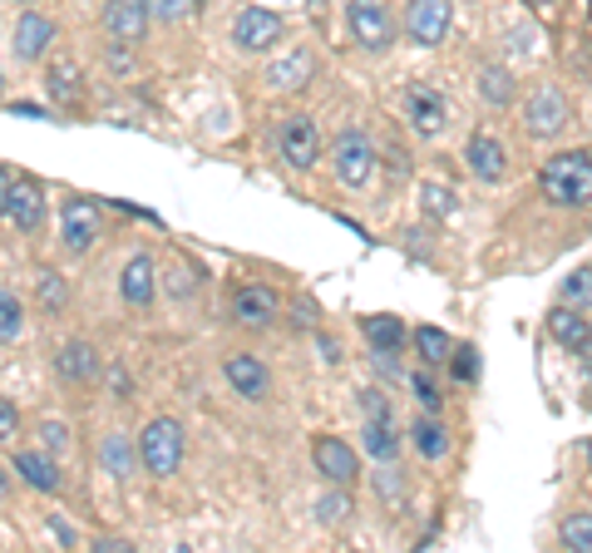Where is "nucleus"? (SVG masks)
Wrapping results in <instances>:
<instances>
[{
  "mask_svg": "<svg viewBox=\"0 0 592 553\" xmlns=\"http://www.w3.org/2000/svg\"><path fill=\"white\" fill-rule=\"evenodd\" d=\"M114 395H118V400H128V395H134V391H128V375L124 371H114Z\"/></svg>",
  "mask_w": 592,
  "mask_h": 553,
  "instance_id": "09e8293b",
  "label": "nucleus"
},
{
  "mask_svg": "<svg viewBox=\"0 0 592 553\" xmlns=\"http://www.w3.org/2000/svg\"><path fill=\"white\" fill-rule=\"evenodd\" d=\"M10 188H15V168L0 163V217H5V207H10Z\"/></svg>",
  "mask_w": 592,
  "mask_h": 553,
  "instance_id": "a18cd8bd",
  "label": "nucleus"
},
{
  "mask_svg": "<svg viewBox=\"0 0 592 553\" xmlns=\"http://www.w3.org/2000/svg\"><path fill=\"white\" fill-rule=\"evenodd\" d=\"M227 312H232V321L242 331H272L282 321V296L266 282H237L232 296H227Z\"/></svg>",
  "mask_w": 592,
  "mask_h": 553,
  "instance_id": "6e6552de",
  "label": "nucleus"
},
{
  "mask_svg": "<svg viewBox=\"0 0 592 553\" xmlns=\"http://www.w3.org/2000/svg\"><path fill=\"white\" fill-rule=\"evenodd\" d=\"M10 484H15V470H10V464H0V499H10Z\"/></svg>",
  "mask_w": 592,
  "mask_h": 553,
  "instance_id": "de8ad7c7",
  "label": "nucleus"
},
{
  "mask_svg": "<svg viewBox=\"0 0 592 553\" xmlns=\"http://www.w3.org/2000/svg\"><path fill=\"white\" fill-rule=\"evenodd\" d=\"M331 168H335V178H341L345 188H371V178H375V138L365 134V128H341L335 134V144H331Z\"/></svg>",
  "mask_w": 592,
  "mask_h": 553,
  "instance_id": "20e7f679",
  "label": "nucleus"
},
{
  "mask_svg": "<svg viewBox=\"0 0 592 553\" xmlns=\"http://www.w3.org/2000/svg\"><path fill=\"white\" fill-rule=\"evenodd\" d=\"M361 410H365V420H390V400H385L380 391H361Z\"/></svg>",
  "mask_w": 592,
  "mask_h": 553,
  "instance_id": "79ce46f5",
  "label": "nucleus"
},
{
  "mask_svg": "<svg viewBox=\"0 0 592 553\" xmlns=\"http://www.w3.org/2000/svg\"><path fill=\"white\" fill-rule=\"evenodd\" d=\"M158 286H163L168 302H193V296L203 292V267H197L193 257L173 252L168 262H158Z\"/></svg>",
  "mask_w": 592,
  "mask_h": 553,
  "instance_id": "5701e85b",
  "label": "nucleus"
},
{
  "mask_svg": "<svg viewBox=\"0 0 592 553\" xmlns=\"http://www.w3.org/2000/svg\"><path fill=\"white\" fill-rule=\"evenodd\" d=\"M10 470H15V479L30 484L35 494H65L59 454H49L45 444H39V450H15V454H10Z\"/></svg>",
  "mask_w": 592,
  "mask_h": 553,
  "instance_id": "a211bd4d",
  "label": "nucleus"
},
{
  "mask_svg": "<svg viewBox=\"0 0 592 553\" xmlns=\"http://www.w3.org/2000/svg\"><path fill=\"white\" fill-rule=\"evenodd\" d=\"M35 430H39V444H45L49 454H65L69 444H75V430H69V420H55V415H45Z\"/></svg>",
  "mask_w": 592,
  "mask_h": 553,
  "instance_id": "f704fd0d",
  "label": "nucleus"
},
{
  "mask_svg": "<svg viewBox=\"0 0 592 553\" xmlns=\"http://www.w3.org/2000/svg\"><path fill=\"white\" fill-rule=\"evenodd\" d=\"M104 356H99V346L89 341V336H69L65 346L55 351V375L65 385H75V391H84V385H99L104 381Z\"/></svg>",
  "mask_w": 592,
  "mask_h": 553,
  "instance_id": "4468645a",
  "label": "nucleus"
},
{
  "mask_svg": "<svg viewBox=\"0 0 592 553\" xmlns=\"http://www.w3.org/2000/svg\"><path fill=\"white\" fill-rule=\"evenodd\" d=\"M99 233H104V207L84 193L65 198V207H59V247L69 257H84L99 242Z\"/></svg>",
  "mask_w": 592,
  "mask_h": 553,
  "instance_id": "0eeeda50",
  "label": "nucleus"
},
{
  "mask_svg": "<svg viewBox=\"0 0 592 553\" xmlns=\"http://www.w3.org/2000/svg\"><path fill=\"white\" fill-rule=\"evenodd\" d=\"M99 30L114 45H144L148 30H153V0H104Z\"/></svg>",
  "mask_w": 592,
  "mask_h": 553,
  "instance_id": "ddd939ff",
  "label": "nucleus"
},
{
  "mask_svg": "<svg viewBox=\"0 0 592 553\" xmlns=\"http://www.w3.org/2000/svg\"><path fill=\"white\" fill-rule=\"evenodd\" d=\"M345 30L365 55H385L395 45V20L385 0H345Z\"/></svg>",
  "mask_w": 592,
  "mask_h": 553,
  "instance_id": "1a4fd4ad",
  "label": "nucleus"
},
{
  "mask_svg": "<svg viewBox=\"0 0 592 553\" xmlns=\"http://www.w3.org/2000/svg\"><path fill=\"white\" fill-rule=\"evenodd\" d=\"M474 89H479V99L489 109H509L513 99H519V89H513V75L503 65H479V75H474Z\"/></svg>",
  "mask_w": 592,
  "mask_h": 553,
  "instance_id": "a878e982",
  "label": "nucleus"
},
{
  "mask_svg": "<svg viewBox=\"0 0 592 553\" xmlns=\"http://www.w3.org/2000/svg\"><path fill=\"white\" fill-rule=\"evenodd\" d=\"M158 296H163V286H158V257L148 252V247H138V252H128L124 267H118V302L134 316H144V312H153Z\"/></svg>",
  "mask_w": 592,
  "mask_h": 553,
  "instance_id": "39448f33",
  "label": "nucleus"
},
{
  "mask_svg": "<svg viewBox=\"0 0 592 553\" xmlns=\"http://www.w3.org/2000/svg\"><path fill=\"white\" fill-rule=\"evenodd\" d=\"M509 35H513V49H533V45H538V30H533V25H513Z\"/></svg>",
  "mask_w": 592,
  "mask_h": 553,
  "instance_id": "c03bdc74",
  "label": "nucleus"
},
{
  "mask_svg": "<svg viewBox=\"0 0 592 553\" xmlns=\"http://www.w3.org/2000/svg\"><path fill=\"white\" fill-rule=\"evenodd\" d=\"M311 75H316V55H311V49H306V45L286 49L282 59H272V65L262 69L266 89H276V94H292V89L311 84Z\"/></svg>",
  "mask_w": 592,
  "mask_h": 553,
  "instance_id": "412c9836",
  "label": "nucleus"
},
{
  "mask_svg": "<svg viewBox=\"0 0 592 553\" xmlns=\"http://www.w3.org/2000/svg\"><path fill=\"white\" fill-rule=\"evenodd\" d=\"M0 94H5V79H0Z\"/></svg>",
  "mask_w": 592,
  "mask_h": 553,
  "instance_id": "13d9d810",
  "label": "nucleus"
},
{
  "mask_svg": "<svg viewBox=\"0 0 592 553\" xmlns=\"http://www.w3.org/2000/svg\"><path fill=\"white\" fill-rule=\"evenodd\" d=\"M321 341V361H335L341 365V341H331V336H316Z\"/></svg>",
  "mask_w": 592,
  "mask_h": 553,
  "instance_id": "49530a36",
  "label": "nucleus"
},
{
  "mask_svg": "<svg viewBox=\"0 0 592 553\" xmlns=\"http://www.w3.org/2000/svg\"><path fill=\"white\" fill-rule=\"evenodd\" d=\"M138 460L153 479H173L187 460V425L178 415H153V420L138 430Z\"/></svg>",
  "mask_w": 592,
  "mask_h": 553,
  "instance_id": "f03ea898",
  "label": "nucleus"
},
{
  "mask_svg": "<svg viewBox=\"0 0 592 553\" xmlns=\"http://www.w3.org/2000/svg\"><path fill=\"white\" fill-rule=\"evenodd\" d=\"M326 5H331V0H306V10H311V15H321Z\"/></svg>",
  "mask_w": 592,
  "mask_h": 553,
  "instance_id": "864d4df0",
  "label": "nucleus"
},
{
  "mask_svg": "<svg viewBox=\"0 0 592 553\" xmlns=\"http://www.w3.org/2000/svg\"><path fill=\"white\" fill-rule=\"evenodd\" d=\"M558 539L568 543V549H578V553H592V514H572V519H562Z\"/></svg>",
  "mask_w": 592,
  "mask_h": 553,
  "instance_id": "c9c22d12",
  "label": "nucleus"
},
{
  "mask_svg": "<svg viewBox=\"0 0 592 553\" xmlns=\"http://www.w3.org/2000/svg\"><path fill=\"white\" fill-rule=\"evenodd\" d=\"M5 223L15 227V233H39L45 227V188L35 183V178H15V188H10V207H5Z\"/></svg>",
  "mask_w": 592,
  "mask_h": 553,
  "instance_id": "aec40b11",
  "label": "nucleus"
},
{
  "mask_svg": "<svg viewBox=\"0 0 592 553\" xmlns=\"http://www.w3.org/2000/svg\"><path fill=\"white\" fill-rule=\"evenodd\" d=\"M454 30V5L449 0H410L405 10V40L420 49L444 45V35Z\"/></svg>",
  "mask_w": 592,
  "mask_h": 553,
  "instance_id": "2eb2a0df",
  "label": "nucleus"
},
{
  "mask_svg": "<svg viewBox=\"0 0 592 553\" xmlns=\"http://www.w3.org/2000/svg\"><path fill=\"white\" fill-rule=\"evenodd\" d=\"M414 351H420L424 365H440L454 356V336L440 331V326H414Z\"/></svg>",
  "mask_w": 592,
  "mask_h": 553,
  "instance_id": "72a5a7b5",
  "label": "nucleus"
},
{
  "mask_svg": "<svg viewBox=\"0 0 592 553\" xmlns=\"http://www.w3.org/2000/svg\"><path fill=\"white\" fill-rule=\"evenodd\" d=\"M519 119H523V134L528 138H558L562 128H568V119H572V104H568L562 89L543 84L519 104Z\"/></svg>",
  "mask_w": 592,
  "mask_h": 553,
  "instance_id": "9d476101",
  "label": "nucleus"
},
{
  "mask_svg": "<svg viewBox=\"0 0 592 553\" xmlns=\"http://www.w3.org/2000/svg\"><path fill=\"white\" fill-rule=\"evenodd\" d=\"M449 375H454L459 385H474V381H479V346H469V341L454 346V356H449Z\"/></svg>",
  "mask_w": 592,
  "mask_h": 553,
  "instance_id": "e433bc0d",
  "label": "nucleus"
},
{
  "mask_svg": "<svg viewBox=\"0 0 592 553\" xmlns=\"http://www.w3.org/2000/svg\"><path fill=\"white\" fill-rule=\"evenodd\" d=\"M223 381H227V391H232L237 400H247V405L272 400V365H266L257 351L223 356Z\"/></svg>",
  "mask_w": 592,
  "mask_h": 553,
  "instance_id": "f8f14e48",
  "label": "nucleus"
},
{
  "mask_svg": "<svg viewBox=\"0 0 592 553\" xmlns=\"http://www.w3.org/2000/svg\"><path fill=\"white\" fill-rule=\"evenodd\" d=\"M20 435V410L10 395H0V444H10Z\"/></svg>",
  "mask_w": 592,
  "mask_h": 553,
  "instance_id": "ea45409f",
  "label": "nucleus"
},
{
  "mask_svg": "<svg viewBox=\"0 0 592 553\" xmlns=\"http://www.w3.org/2000/svg\"><path fill=\"white\" fill-rule=\"evenodd\" d=\"M351 494H345V484H326V494L321 499H316V523H321V529H335V523H345L351 519Z\"/></svg>",
  "mask_w": 592,
  "mask_h": 553,
  "instance_id": "2f4dec72",
  "label": "nucleus"
},
{
  "mask_svg": "<svg viewBox=\"0 0 592 553\" xmlns=\"http://www.w3.org/2000/svg\"><path fill=\"white\" fill-rule=\"evenodd\" d=\"M94 460H99V470L114 474V479H128V474L144 464V460H138V440L128 430H104V435H99Z\"/></svg>",
  "mask_w": 592,
  "mask_h": 553,
  "instance_id": "4be33fe9",
  "label": "nucleus"
},
{
  "mask_svg": "<svg viewBox=\"0 0 592 553\" xmlns=\"http://www.w3.org/2000/svg\"><path fill=\"white\" fill-rule=\"evenodd\" d=\"M311 470L321 474L326 484H345L351 489L361 479V454L341 440V435H316L311 440Z\"/></svg>",
  "mask_w": 592,
  "mask_h": 553,
  "instance_id": "f3484780",
  "label": "nucleus"
},
{
  "mask_svg": "<svg viewBox=\"0 0 592 553\" xmlns=\"http://www.w3.org/2000/svg\"><path fill=\"white\" fill-rule=\"evenodd\" d=\"M410 440H414V454H424V460H444L454 444L449 425L440 420V415H420V420L410 425Z\"/></svg>",
  "mask_w": 592,
  "mask_h": 553,
  "instance_id": "393cba45",
  "label": "nucleus"
},
{
  "mask_svg": "<svg viewBox=\"0 0 592 553\" xmlns=\"http://www.w3.org/2000/svg\"><path fill=\"white\" fill-rule=\"evenodd\" d=\"M30 316H25V302H20V292H10V286H0V346H15L20 336H25Z\"/></svg>",
  "mask_w": 592,
  "mask_h": 553,
  "instance_id": "7c9ffc66",
  "label": "nucleus"
},
{
  "mask_svg": "<svg viewBox=\"0 0 592 553\" xmlns=\"http://www.w3.org/2000/svg\"><path fill=\"white\" fill-rule=\"evenodd\" d=\"M562 302H568V306H582V312H592V267H578V272L562 282Z\"/></svg>",
  "mask_w": 592,
  "mask_h": 553,
  "instance_id": "4c0bfd02",
  "label": "nucleus"
},
{
  "mask_svg": "<svg viewBox=\"0 0 592 553\" xmlns=\"http://www.w3.org/2000/svg\"><path fill=\"white\" fill-rule=\"evenodd\" d=\"M55 40H59L55 15H45V10H35V5H20V20H15V30H10V55H15L20 65H39V59L55 49Z\"/></svg>",
  "mask_w": 592,
  "mask_h": 553,
  "instance_id": "9b49d317",
  "label": "nucleus"
},
{
  "mask_svg": "<svg viewBox=\"0 0 592 553\" xmlns=\"http://www.w3.org/2000/svg\"><path fill=\"white\" fill-rule=\"evenodd\" d=\"M193 5H197V10H203V5H207V0H193Z\"/></svg>",
  "mask_w": 592,
  "mask_h": 553,
  "instance_id": "4d7b16f0",
  "label": "nucleus"
},
{
  "mask_svg": "<svg viewBox=\"0 0 592 553\" xmlns=\"http://www.w3.org/2000/svg\"><path fill=\"white\" fill-rule=\"evenodd\" d=\"M578 351H582V356H588V361H592V326H588V336H582V346H578Z\"/></svg>",
  "mask_w": 592,
  "mask_h": 553,
  "instance_id": "603ef678",
  "label": "nucleus"
},
{
  "mask_svg": "<svg viewBox=\"0 0 592 553\" xmlns=\"http://www.w3.org/2000/svg\"><path fill=\"white\" fill-rule=\"evenodd\" d=\"M400 109H405V124H410L420 138H440L444 124H449V99H444L440 89H430V84H410V89H405Z\"/></svg>",
  "mask_w": 592,
  "mask_h": 553,
  "instance_id": "dca6fc26",
  "label": "nucleus"
},
{
  "mask_svg": "<svg viewBox=\"0 0 592 553\" xmlns=\"http://www.w3.org/2000/svg\"><path fill=\"white\" fill-rule=\"evenodd\" d=\"M104 69H109V79H118V84L138 79V75H144V59H138V45H114V40H109V45H104Z\"/></svg>",
  "mask_w": 592,
  "mask_h": 553,
  "instance_id": "473e14b6",
  "label": "nucleus"
},
{
  "mask_svg": "<svg viewBox=\"0 0 592 553\" xmlns=\"http://www.w3.org/2000/svg\"><path fill=\"white\" fill-rule=\"evenodd\" d=\"M548 336L558 346H568V351H578L582 336H588V321H582V306H558V312H548Z\"/></svg>",
  "mask_w": 592,
  "mask_h": 553,
  "instance_id": "c756f323",
  "label": "nucleus"
},
{
  "mask_svg": "<svg viewBox=\"0 0 592 553\" xmlns=\"http://www.w3.org/2000/svg\"><path fill=\"white\" fill-rule=\"evenodd\" d=\"M35 306L45 316H65L69 312V282H65V272H55V267H39V272H35Z\"/></svg>",
  "mask_w": 592,
  "mask_h": 553,
  "instance_id": "cd10ccee",
  "label": "nucleus"
},
{
  "mask_svg": "<svg viewBox=\"0 0 592 553\" xmlns=\"http://www.w3.org/2000/svg\"><path fill=\"white\" fill-rule=\"evenodd\" d=\"M361 444H365V454H371V460L390 464L395 454H400V430H395L390 420H365L361 425Z\"/></svg>",
  "mask_w": 592,
  "mask_h": 553,
  "instance_id": "c85d7f7f",
  "label": "nucleus"
},
{
  "mask_svg": "<svg viewBox=\"0 0 592 553\" xmlns=\"http://www.w3.org/2000/svg\"><path fill=\"white\" fill-rule=\"evenodd\" d=\"M361 331H365V341H371V351L380 356V361H395V356L405 351V341H410V331H405V321H400V316H390V312H380V316H365V321H361Z\"/></svg>",
  "mask_w": 592,
  "mask_h": 553,
  "instance_id": "b1692460",
  "label": "nucleus"
},
{
  "mask_svg": "<svg viewBox=\"0 0 592 553\" xmlns=\"http://www.w3.org/2000/svg\"><path fill=\"white\" fill-rule=\"evenodd\" d=\"M227 35H232V45L242 49V55H266V49L282 45L286 20L276 15L272 5H242L232 15V25H227Z\"/></svg>",
  "mask_w": 592,
  "mask_h": 553,
  "instance_id": "423d86ee",
  "label": "nucleus"
},
{
  "mask_svg": "<svg viewBox=\"0 0 592 553\" xmlns=\"http://www.w3.org/2000/svg\"><path fill=\"white\" fill-rule=\"evenodd\" d=\"M464 168H469L479 183H499V178L509 173V148H503V138L489 134V128L469 134V144H464Z\"/></svg>",
  "mask_w": 592,
  "mask_h": 553,
  "instance_id": "6ab92c4d",
  "label": "nucleus"
},
{
  "mask_svg": "<svg viewBox=\"0 0 592 553\" xmlns=\"http://www.w3.org/2000/svg\"><path fill=\"white\" fill-rule=\"evenodd\" d=\"M187 5H193V0H153V20L158 25H178V20L187 15Z\"/></svg>",
  "mask_w": 592,
  "mask_h": 553,
  "instance_id": "a19ab883",
  "label": "nucleus"
},
{
  "mask_svg": "<svg viewBox=\"0 0 592 553\" xmlns=\"http://www.w3.org/2000/svg\"><path fill=\"white\" fill-rule=\"evenodd\" d=\"M15 5H39V0H15Z\"/></svg>",
  "mask_w": 592,
  "mask_h": 553,
  "instance_id": "6e6d98bb",
  "label": "nucleus"
},
{
  "mask_svg": "<svg viewBox=\"0 0 592 553\" xmlns=\"http://www.w3.org/2000/svg\"><path fill=\"white\" fill-rule=\"evenodd\" d=\"M94 549H104V553H124L128 543H124V539H94Z\"/></svg>",
  "mask_w": 592,
  "mask_h": 553,
  "instance_id": "8fccbe9b",
  "label": "nucleus"
},
{
  "mask_svg": "<svg viewBox=\"0 0 592 553\" xmlns=\"http://www.w3.org/2000/svg\"><path fill=\"white\" fill-rule=\"evenodd\" d=\"M45 94H49V104L75 109L79 99H84V75H79L75 65H49L45 69Z\"/></svg>",
  "mask_w": 592,
  "mask_h": 553,
  "instance_id": "bb28decb",
  "label": "nucleus"
},
{
  "mask_svg": "<svg viewBox=\"0 0 592 553\" xmlns=\"http://www.w3.org/2000/svg\"><path fill=\"white\" fill-rule=\"evenodd\" d=\"M49 533H55V539H59V543H69V549H75V543H79L75 523H69V519H59V514H49Z\"/></svg>",
  "mask_w": 592,
  "mask_h": 553,
  "instance_id": "37998d69",
  "label": "nucleus"
},
{
  "mask_svg": "<svg viewBox=\"0 0 592 553\" xmlns=\"http://www.w3.org/2000/svg\"><path fill=\"white\" fill-rule=\"evenodd\" d=\"M523 5H533V10H543V5H553V0H523Z\"/></svg>",
  "mask_w": 592,
  "mask_h": 553,
  "instance_id": "5fc2aeb1",
  "label": "nucleus"
},
{
  "mask_svg": "<svg viewBox=\"0 0 592 553\" xmlns=\"http://www.w3.org/2000/svg\"><path fill=\"white\" fill-rule=\"evenodd\" d=\"M272 148L286 168L306 173V168H316V158H321V128H316L311 114H282L272 128Z\"/></svg>",
  "mask_w": 592,
  "mask_h": 553,
  "instance_id": "7ed1b4c3",
  "label": "nucleus"
},
{
  "mask_svg": "<svg viewBox=\"0 0 592 553\" xmlns=\"http://www.w3.org/2000/svg\"><path fill=\"white\" fill-rule=\"evenodd\" d=\"M430 207H434V213H444V207H449V198H444V188H430Z\"/></svg>",
  "mask_w": 592,
  "mask_h": 553,
  "instance_id": "3c124183",
  "label": "nucleus"
},
{
  "mask_svg": "<svg viewBox=\"0 0 592 553\" xmlns=\"http://www.w3.org/2000/svg\"><path fill=\"white\" fill-rule=\"evenodd\" d=\"M410 385H414V395H420V405L430 415H440V405H444V395H440V385L430 381V375H410Z\"/></svg>",
  "mask_w": 592,
  "mask_h": 553,
  "instance_id": "58836bf2",
  "label": "nucleus"
},
{
  "mask_svg": "<svg viewBox=\"0 0 592 553\" xmlns=\"http://www.w3.org/2000/svg\"><path fill=\"white\" fill-rule=\"evenodd\" d=\"M538 193L553 207H592V154L562 148L538 168Z\"/></svg>",
  "mask_w": 592,
  "mask_h": 553,
  "instance_id": "f257e3e1",
  "label": "nucleus"
}]
</instances>
